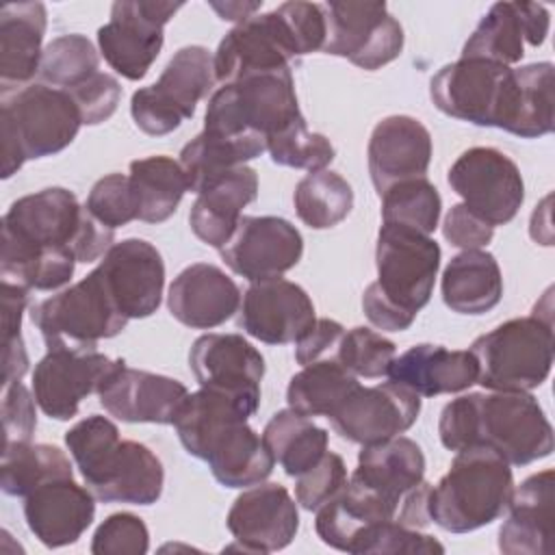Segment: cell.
I'll return each mask as SVG.
<instances>
[{
  "label": "cell",
  "mask_w": 555,
  "mask_h": 555,
  "mask_svg": "<svg viewBox=\"0 0 555 555\" xmlns=\"http://www.w3.org/2000/svg\"><path fill=\"white\" fill-rule=\"evenodd\" d=\"M397 555V553H444V546L427 533H421L418 529L405 527L401 522L386 520L382 525H377L369 538L364 540L360 555Z\"/></svg>",
  "instance_id": "db71d44e"
},
{
  "label": "cell",
  "mask_w": 555,
  "mask_h": 555,
  "mask_svg": "<svg viewBox=\"0 0 555 555\" xmlns=\"http://www.w3.org/2000/svg\"><path fill=\"white\" fill-rule=\"evenodd\" d=\"M429 492H431V483H427L425 479L421 483H416L410 492H405V496L401 499L399 507H397V516L395 520L412 527V529H423L431 522L429 518Z\"/></svg>",
  "instance_id": "91938a15"
},
{
  "label": "cell",
  "mask_w": 555,
  "mask_h": 555,
  "mask_svg": "<svg viewBox=\"0 0 555 555\" xmlns=\"http://www.w3.org/2000/svg\"><path fill=\"white\" fill-rule=\"evenodd\" d=\"M117 442V425L100 414H91L65 431V444L80 475H87Z\"/></svg>",
  "instance_id": "c3c4849f"
},
{
  "label": "cell",
  "mask_w": 555,
  "mask_h": 555,
  "mask_svg": "<svg viewBox=\"0 0 555 555\" xmlns=\"http://www.w3.org/2000/svg\"><path fill=\"white\" fill-rule=\"evenodd\" d=\"M54 479H74L69 457L54 444L11 442L2 447L0 486L9 496H28Z\"/></svg>",
  "instance_id": "60d3db41"
},
{
  "label": "cell",
  "mask_w": 555,
  "mask_h": 555,
  "mask_svg": "<svg viewBox=\"0 0 555 555\" xmlns=\"http://www.w3.org/2000/svg\"><path fill=\"white\" fill-rule=\"evenodd\" d=\"M48 26L41 2H13L0 9V91L30 85L39 74L41 43Z\"/></svg>",
  "instance_id": "1f68e13d"
},
{
  "label": "cell",
  "mask_w": 555,
  "mask_h": 555,
  "mask_svg": "<svg viewBox=\"0 0 555 555\" xmlns=\"http://www.w3.org/2000/svg\"><path fill=\"white\" fill-rule=\"evenodd\" d=\"M150 548V531L137 514H111L93 533V555H143Z\"/></svg>",
  "instance_id": "816d5d0a"
},
{
  "label": "cell",
  "mask_w": 555,
  "mask_h": 555,
  "mask_svg": "<svg viewBox=\"0 0 555 555\" xmlns=\"http://www.w3.org/2000/svg\"><path fill=\"white\" fill-rule=\"evenodd\" d=\"M301 117L291 67L251 74L221 85L206 104L204 130L262 134L264 139Z\"/></svg>",
  "instance_id": "52a82bcc"
},
{
  "label": "cell",
  "mask_w": 555,
  "mask_h": 555,
  "mask_svg": "<svg viewBox=\"0 0 555 555\" xmlns=\"http://www.w3.org/2000/svg\"><path fill=\"white\" fill-rule=\"evenodd\" d=\"M115 230L100 223L63 186H48L15 199L2 217L0 258L46 247H65L78 262H95L113 247Z\"/></svg>",
  "instance_id": "3957f363"
},
{
  "label": "cell",
  "mask_w": 555,
  "mask_h": 555,
  "mask_svg": "<svg viewBox=\"0 0 555 555\" xmlns=\"http://www.w3.org/2000/svg\"><path fill=\"white\" fill-rule=\"evenodd\" d=\"M258 405L260 403L256 401L202 386L199 390L189 392L173 418V427L186 453L202 460L208 442L219 429L234 421H247L256 414Z\"/></svg>",
  "instance_id": "d590c367"
},
{
  "label": "cell",
  "mask_w": 555,
  "mask_h": 555,
  "mask_svg": "<svg viewBox=\"0 0 555 555\" xmlns=\"http://www.w3.org/2000/svg\"><path fill=\"white\" fill-rule=\"evenodd\" d=\"M421 414V397L403 384L358 386L330 416L334 431L358 444H373L408 431Z\"/></svg>",
  "instance_id": "e0dca14e"
},
{
  "label": "cell",
  "mask_w": 555,
  "mask_h": 555,
  "mask_svg": "<svg viewBox=\"0 0 555 555\" xmlns=\"http://www.w3.org/2000/svg\"><path fill=\"white\" fill-rule=\"evenodd\" d=\"M82 479L98 501L152 505L163 494L165 468L150 447L119 440Z\"/></svg>",
  "instance_id": "7402d4cb"
},
{
  "label": "cell",
  "mask_w": 555,
  "mask_h": 555,
  "mask_svg": "<svg viewBox=\"0 0 555 555\" xmlns=\"http://www.w3.org/2000/svg\"><path fill=\"white\" fill-rule=\"evenodd\" d=\"M423 449L412 438L399 434L382 442L362 444L358 453V468L353 470L351 479L399 507L405 492L423 481Z\"/></svg>",
  "instance_id": "d6a6232c"
},
{
  "label": "cell",
  "mask_w": 555,
  "mask_h": 555,
  "mask_svg": "<svg viewBox=\"0 0 555 555\" xmlns=\"http://www.w3.org/2000/svg\"><path fill=\"white\" fill-rule=\"evenodd\" d=\"M219 254L236 275L260 282L291 271L304 256V238L288 219L243 215Z\"/></svg>",
  "instance_id": "2e32d148"
},
{
  "label": "cell",
  "mask_w": 555,
  "mask_h": 555,
  "mask_svg": "<svg viewBox=\"0 0 555 555\" xmlns=\"http://www.w3.org/2000/svg\"><path fill=\"white\" fill-rule=\"evenodd\" d=\"M548 9L538 2H494L462 48L464 59L514 65L525 56V41L542 46L548 35Z\"/></svg>",
  "instance_id": "44dd1931"
},
{
  "label": "cell",
  "mask_w": 555,
  "mask_h": 555,
  "mask_svg": "<svg viewBox=\"0 0 555 555\" xmlns=\"http://www.w3.org/2000/svg\"><path fill=\"white\" fill-rule=\"evenodd\" d=\"M553 321L538 312L509 319L473 340L477 384L499 392H529L553 366Z\"/></svg>",
  "instance_id": "8992f818"
},
{
  "label": "cell",
  "mask_w": 555,
  "mask_h": 555,
  "mask_svg": "<svg viewBox=\"0 0 555 555\" xmlns=\"http://www.w3.org/2000/svg\"><path fill=\"white\" fill-rule=\"evenodd\" d=\"M397 356V347L390 338L371 327H351L343 334L336 349V360L356 377L377 379L388 375V369Z\"/></svg>",
  "instance_id": "7dc6e473"
},
{
  "label": "cell",
  "mask_w": 555,
  "mask_h": 555,
  "mask_svg": "<svg viewBox=\"0 0 555 555\" xmlns=\"http://www.w3.org/2000/svg\"><path fill=\"white\" fill-rule=\"evenodd\" d=\"M301 50L280 9L254 15L236 24L212 54L215 80L221 85L251 74L278 72L291 67Z\"/></svg>",
  "instance_id": "5bb4252c"
},
{
  "label": "cell",
  "mask_w": 555,
  "mask_h": 555,
  "mask_svg": "<svg viewBox=\"0 0 555 555\" xmlns=\"http://www.w3.org/2000/svg\"><path fill=\"white\" fill-rule=\"evenodd\" d=\"M397 516V505L351 479L317 509V535L332 548L360 555L369 533Z\"/></svg>",
  "instance_id": "f1b7e54d"
},
{
  "label": "cell",
  "mask_w": 555,
  "mask_h": 555,
  "mask_svg": "<svg viewBox=\"0 0 555 555\" xmlns=\"http://www.w3.org/2000/svg\"><path fill=\"white\" fill-rule=\"evenodd\" d=\"M514 490L509 464L488 447L455 451V457L429 492V518L451 533L481 529L507 509Z\"/></svg>",
  "instance_id": "277c9868"
},
{
  "label": "cell",
  "mask_w": 555,
  "mask_h": 555,
  "mask_svg": "<svg viewBox=\"0 0 555 555\" xmlns=\"http://www.w3.org/2000/svg\"><path fill=\"white\" fill-rule=\"evenodd\" d=\"M375 264L377 280L364 288L362 310L375 327L403 332L431 299L440 245L416 230L382 223Z\"/></svg>",
  "instance_id": "7a4b0ae2"
},
{
  "label": "cell",
  "mask_w": 555,
  "mask_h": 555,
  "mask_svg": "<svg viewBox=\"0 0 555 555\" xmlns=\"http://www.w3.org/2000/svg\"><path fill=\"white\" fill-rule=\"evenodd\" d=\"M95 516V496L74 479H54L24 496L30 533L48 548L78 542Z\"/></svg>",
  "instance_id": "4316f807"
},
{
  "label": "cell",
  "mask_w": 555,
  "mask_h": 555,
  "mask_svg": "<svg viewBox=\"0 0 555 555\" xmlns=\"http://www.w3.org/2000/svg\"><path fill=\"white\" fill-rule=\"evenodd\" d=\"M366 156L371 182L382 195L401 180L425 178L431 160V134L416 117L388 115L373 128Z\"/></svg>",
  "instance_id": "d4e9b609"
},
{
  "label": "cell",
  "mask_w": 555,
  "mask_h": 555,
  "mask_svg": "<svg viewBox=\"0 0 555 555\" xmlns=\"http://www.w3.org/2000/svg\"><path fill=\"white\" fill-rule=\"evenodd\" d=\"M189 366L199 386L260 403L264 358L241 334H204L195 338L189 351Z\"/></svg>",
  "instance_id": "603a6c76"
},
{
  "label": "cell",
  "mask_w": 555,
  "mask_h": 555,
  "mask_svg": "<svg viewBox=\"0 0 555 555\" xmlns=\"http://www.w3.org/2000/svg\"><path fill=\"white\" fill-rule=\"evenodd\" d=\"M262 152H267V139L262 134H217L202 130L182 147L178 163L189 191L199 193L219 176L243 167Z\"/></svg>",
  "instance_id": "8d00e7d4"
},
{
  "label": "cell",
  "mask_w": 555,
  "mask_h": 555,
  "mask_svg": "<svg viewBox=\"0 0 555 555\" xmlns=\"http://www.w3.org/2000/svg\"><path fill=\"white\" fill-rule=\"evenodd\" d=\"M442 301L457 314H486L503 297V275L486 249H462L442 271Z\"/></svg>",
  "instance_id": "e575fe53"
},
{
  "label": "cell",
  "mask_w": 555,
  "mask_h": 555,
  "mask_svg": "<svg viewBox=\"0 0 555 555\" xmlns=\"http://www.w3.org/2000/svg\"><path fill=\"white\" fill-rule=\"evenodd\" d=\"M444 449L488 447L509 466L551 455L553 427L529 392H468L449 401L438 421Z\"/></svg>",
  "instance_id": "6da1fadb"
},
{
  "label": "cell",
  "mask_w": 555,
  "mask_h": 555,
  "mask_svg": "<svg viewBox=\"0 0 555 555\" xmlns=\"http://www.w3.org/2000/svg\"><path fill=\"white\" fill-rule=\"evenodd\" d=\"M72 95V100L78 106V113L82 117V126H98L113 117L117 111V104L121 100V85L115 76L98 72L85 82L63 89Z\"/></svg>",
  "instance_id": "f5cc1de1"
},
{
  "label": "cell",
  "mask_w": 555,
  "mask_h": 555,
  "mask_svg": "<svg viewBox=\"0 0 555 555\" xmlns=\"http://www.w3.org/2000/svg\"><path fill=\"white\" fill-rule=\"evenodd\" d=\"M98 72L100 54L85 35H61L43 48L39 76L50 87L72 89Z\"/></svg>",
  "instance_id": "f6af8a7d"
},
{
  "label": "cell",
  "mask_w": 555,
  "mask_h": 555,
  "mask_svg": "<svg viewBox=\"0 0 555 555\" xmlns=\"http://www.w3.org/2000/svg\"><path fill=\"white\" fill-rule=\"evenodd\" d=\"M262 440L288 477L301 475L327 451V431L291 408L278 410L269 418Z\"/></svg>",
  "instance_id": "f35d334b"
},
{
  "label": "cell",
  "mask_w": 555,
  "mask_h": 555,
  "mask_svg": "<svg viewBox=\"0 0 555 555\" xmlns=\"http://www.w3.org/2000/svg\"><path fill=\"white\" fill-rule=\"evenodd\" d=\"M119 312L130 319L154 314L163 299L165 262L145 238L113 243L95 267Z\"/></svg>",
  "instance_id": "ac0fdd59"
},
{
  "label": "cell",
  "mask_w": 555,
  "mask_h": 555,
  "mask_svg": "<svg viewBox=\"0 0 555 555\" xmlns=\"http://www.w3.org/2000/svg\"><path fill=\"white\" fill-rule=\"evenodd\" d=\"M516 95L514 111L505 132L520 139H538L553 132L555 126V72L553 63H529L514 69Z\"/></svg>",
  "instance_id": "b9f144b4"
},
{
  "label": "cell",
  "mask_w": 555,
  "mask_h": 555,
  "mask_svg": "<svg viewBox=\"0 0 555 555\" xmlns=\"http://www.w3.org/2000/svg\"><path fill=\"white\" fill-rule=\"evenodd\" d=\"M442 234L453 247L481 249L492 241L494 228L490 223H486L481 217H477L464 204H455V206H451V210L444 217Z\"/></svg>",
  "instance_id": "9f6ffc18"
},
{
  "label": "cell",
  "mask_w": 555,
  "mask_h": 555,
  "mask_svg": "<svg viewBox=\"0 0 555 555\" xmlns=\"http://www.w3.org/2000/svg\"><path fill=\"white\" fill-rule=\"evenodd\" d=\"M212 477L225 488H249L264 481L273 470V455L262 436L247 421H234L219 429L204 451Z\"/></svg>",
  "instance_id": "836d02e7"
},
{
  "label": "cell",
  "mask_w": 555,
  "mask_h": 555,
  "mask_svg": "<svg viewBox=\"0 0 555 555\" xmlns=\"http://www.w3.org/2000/svg\"><path fill=\"white\" fill-rule=\"evenodd\" d=\"M210 7L219 13L221 20L241 24L254 17V13L260 9V2H210Z\"/></svg>",
  "instance_id": "6125c7cd"
},
{
  "label": "cell",
  "mask_w": 555,
  "mask_h": 555,
  "mask_svg": "<svg viewBox=\"0 0 555 555\" xmlns=\"http://www.w3.org/2000/svg\"><path fill=\"white\" fill-rule=\"evenodd\" d=\"M28 304V288L2 280V343L22 336V314Z\"/></svg>",
  "instance_id": "680465c9"
},
{
  "label": "cell",
  "mask_w": 555,
  "mask_h": 555,
  "mask_svg": "<svg viewBox=\"0 0 555 555\" xmlns=\"http://www.w3.org/2000/svg\"><path fill=\"white\" fill-rule=\"evenodd\" d=\"M345 483H347L345 460L334 451H325L308 470L297 475L295 499L304 509L317 512L336 492H340Z\"/></svg>",
  "instance_id": "f907efd6"
},
{
  "label": "cell",
  "mask_w": 555,
  "mask_h": 555,
  "mask_svg": "<svg viewBox=\"0 0 555 555\" xmlns=\"http://www.w3.org/2000/svg\"><path fill=\"white\" fill-rule=\"evenodd\" d=\"M85 208L104 225L117 230L137 219V206L130 189V178L124 173H108L100 178L85 202Z\"/></svg>",
  "instance_id": "681fc988"
},
{
  "label": "cell",
  "mask_w": 555,
  "mask_h": 555,
  "mask_svg": "<svg viewBox=\"0 0 555 555\" xmlns=\"http://www.w3.org/2000/svg\"><path fill=\"white\" fill-rule=\"evenodd\" d=\"M128 178L137 219L145 223L167 221L189 191L180 163L165 154L132 160Z\"/></svg>",
  "instance_id": "74e56055"
},
{
  "label": "cell",
  "mask_w": 555,
  "mask_h": 555,
  "mask_svg": "<svg viewBox=\"0 0 555 555\" xmlns=\"http://www.w3.org/2000/svg\"><path fill=\"white\" fill-rule=\"evenodd\" d=\"M82 117L63 89L30 82L2 93V178H11L26 160L63 152L78 134Z\"/></svg>",
  "instance_id": "5b68a950"
},
{
  "label": "cell",
  "mask_w": 555,
  "mask_h": 555,
  "mask_svg": "<svg viewBox=\"0 0 555 555\" xmlns=\"http://www.w3.org/2000/svg\"><path fill=\"white\" fill-rule=\"evenodd\" d=\"M4 345L2 351V388L15 382H22L24 373L28 371V351L22 336H15Z\"/></svg>",
  "instance_id": "94428289"
},
{
  "label": "cell",
  "mask_w": 555,
  "mask_h": 555,
  "mask_svg": "<svg viewBox=\"0 0 555 555\" xmlns=\"http://www.w3.org/2000/svg\"><path fill=\"white\" fill-rule=\"evenodd\" d=\"M30 319L48 349H98L102 338L121 334L128 323L95 269L33 306Z\"/></svg>",
  "instance_id": "ba28073f"
},
{
  "label": "cell",
  "mask_w": 555,
  "mask_h": 555,
  "mask_svg": "<svg viewBox=\"0 0 555 555\" xmlns=\"http://www.w3.org/2000/svg\"><path fill=\"white\" fill-rule=\"evenodd\" d=\"M555 473L529 475L514 486L507 516L499 529V551L505 555H548L555 518Z\"/></svg>",
  "instance_id": "83f0119b"
},
{
  "label": "cell",
  "mask_w": 555,
  "mask_h": 555,
  "mask_svg": "<svg viewBox=\"0 0 555 555\" xmlns=\"http://www.w3.org/2000/svg\"><path fill=\"white\" fill-rule=\"evenodd\" d=\"M267 152L275 165L306 169L308 173L325 169L336 156L332 141L321 132L308 130L304 115L267 137Z\"/></svg>",
  "instance_id": "bcb514c9"
},
{
  "label": "cell",
  "mask_w": 555,
  "mask_h": 555,
  "mask_svg": "<svg viewBox=\"0 0 555 555\" xmlns=\"http://www.w3.org/2000/svg\"><path fill=\"white\" fill-rule=\"evenodd\" d=\"M256 197V169L243 165L219 176L197 193V199L191 206L189 223L193 234L202 243L221 249L236 230L238 219L243 217V208Z\"/></svg>",
  "instance_id": "4dcf8cb0"
},
{
  "label": "cell",
  "mask_w": 555,
  "mask_h": 555,
  "mask_svg": "<svg viewBox=\"0 0 555 555\" xmlns=\"http://www.w3.org/2000/svg\"><path fill=\"white\" fill-rule=\"evenodd\" d=\"M317 321L310 295L295 282H251L238 306V327L264 345L297 343Z\"/></svg>",
  "instance_id": "ffe728a7"
},
{
  "label": "cell",
  "mask_w": 555,
  "mask_h": 555,
  "mask_svg": "<svg viewBox=\"0 0 555 555\" xmlns=\"http://www.w3.org/2000/svg\"><path fill=\"white\" fill-rule=\"evenodd\" d=\"M360 386L336 358L319 360L295 373L286 388V403L304 416L330 418L336 408Z\"/></svg>",
  "instance_id": "ab89813d"
},
{
  "label": "cell",
  "mask_w": 555,
  "mask_h": 555,
  "mask_svg": "<svg viewBox=\"0 0 555 555\" xmlns=\"http://www.w3.org/2000/svg\"><path fill=\"white\" fill-rule=\"evenodd\" d=\"M35 395L22 384L15 382L2 388V434L4 444L11 442H30L37 429Z\"/></svg>",
  "instance_id": "11a10c76"
},
{
  "label": "cell",
  "mask_w": 555,
  "mask_h": 555,
  "mask_svg": "<svg viewBox=\"0 0 555 555\" xmlns=\"http://www.w3.org/2000/svg\"><path fill=\"white\" fill-rule=\"evenodd\" d=\"M451 189L492 228L509 223L522 206L525 182L518 165L496 147H470L449 167Z\"/></svg>",
  "instance_id": "4fadbf2b"
},
{
  "label": "cell",
  "mask_w": 555,
  "mask_h": 555,
  "mask_svg": "<svg viewBox=\"0 0 555 555\" xmlns=\"http://www.w3.org/2000/svg\"><path fill=\"white\" fill-rule=\"evenodd\" d=\"M228 531L245 553L286 548L299 529V512L291 492L280 483H256L243 490L225 516Z\"/></svg>",
  "instance_id": "d6986e66"
},
{
  "label": "cell",
  "mask_w": 555,
  "mask_h": 555,
  "mask_svg": "<svg viewBox=\"0 0 555 555\" xmlns=\"http://www.w3.org/2000/svg\"><path fill=\"white\" fill-rule=\"evenodd\" d=\"M323 52L375 72L403 50V28L386 2H325Z\"/></svg>",
  "instance_id": "8fae6325"
},
{
  "label": "cell",
  "mask_w": 555,
  "mask_h": 555,
  "mask_svg": "<svg viewBox=\"0 0 555 555\" xmlns=\"http://www.w3.org/2000/svg\"><path fill=\"white\" fill-rule=\"evenodd\" d=\"M345 327L334 319H317L306 334L295 343V360L301 366H308L319 360L336 356Z\"/></svg>",
  "instance_id": "6f0895ef"
},
{
  "label": "cell",
  "mask_w": 555,
  "mask_h": 555,
  "mask_svg": "<svg viewBox=\"0 0 555 555\" xmlns=\"http://www.w3.org/2000/svg\"><path fill=\"white\" fill-rule=\"evenodd\" d=\"M241 291L219 267L193 262L171 282L167 308L176 321L191 330H212L238 312Z\"/></svg>",
  "instance_id": "484cf974"
},
{
  "label": "cell",
  "mask_w": 555,
  "mask_h": 555,
  "mask_svg": "<svg viewBox=\"0 0 555 555\" xmlns=\"http://www.w3.org/2000/svg\"><path fill=\"white\" fill-rule=\"evenodd\" d=\"M382 223L403 225L421 234L438 228L442 199L427 178H410L388 186L382 195Z\"/></svg>",
  "instance_id": "ee69618b"
},
{
  "label": "cell",
  "mask_w": 555,
  "mask_h": 555,
  "mask_svg": "<svg viewBox=\"0 0 555 555\" xmlns=\"http://www.w3.org/2000/svg\"><path fill=\"white\" fill-rule=\"evenodd\" d=\"M121 364L124 358L113 360L98 349H48L33 371L35 401L46 416L69 421Z\"/></svg>",
  "instance_id": "9a60e30c"
},
{
  "label": "cell",
  "mask_w": 555,
  "mask_h": 555,
  "mask_svg": "<svg viewBox=\"0 0 555 555\" xmlns=\"http://www.w3.org/2000/svg\"><path fill=\"white\" fill-rule=\"evenodd\" d=\"M212 80L210 50L204 46L180 48L154 85L132 93L130 115L134 126L150 137L173 132L184 119L193 117L197 102L206 98Z\"/></svg>",
  "instance_id": "30bf717a"
},
{
  "label": "cell",
  "mask_w": 555,
  "mask_h": 555,
  "mask_svg": "<svg viewBox=\"0 0 555 555\" xmlns=\"http://www.w3.org/2000/svg\"><path fill=\"white\" fill-rule=\"evenodd\" d=\"M297 217L312 230H330L353 208V189L336 171L319 169L304 176L293 193Z\"/></svg>",
  "instance_id": "7bdbcfd3"
},
{
  "label": "cell",
  "mask_w": 555,
  "mask_h": 555,
  "mask_svg": "<svg viewBox=\"0 0 555 555\" xmlns=\"http://www.w3.org/2000/svg\"><path fill=\"white\" fill-rule=\"evenodd\" d=\"M182 9V2L119 0L111 7V20L98 28V48L104 61L126 80H141L165 43V24Z\"/></svg>",
  "instance_id": "7c38bea8"
},
{
  "label": "cell",
  "mask_w": 555,
  "mask_h": 555,
  "mask_svg": "<svg viewBox=\"0 0 555 555\" xmlns=\"http://www.w3.org/2000/svg\"><path fill=\"white\" fill-rule=\"evenodd\" d=\"M516 95L514 69L483 59L460 56L429 80V98L444 115L486 128L507 130Z\"/></svg>",
  "instance_id": "9c48e42d"
},
{
  "label": "cell",
  "mask_w": 555,
  "mask_h": 555,
  "mask_svg": "<svg viewBox=\"0 0 555 555\" xmlns=\"http://www.w3.org/2000/svg\"><path fill=\"white\" fill-rule=\"evenodd\" d=\"M388 377L408 386L418 397L462 392L477 384V360L468 349L421 343L395 356Z\"/></svg>",
  "instance_id": "f546056e"
},
{
  "label": "cell",
  "mask_w": 555,
  "mask_h": 555,
  "mask_svg": "<svg viewBox=\"0 0 555 555\" xmlns=\"http://www.w3.org/2000/svg\"><path fill=\"white\" fill-rule=\"evenodd\" d=\"M98 397L102 408L124 423L173 425L189 390L173 377L130 369L124 362L104 382Z\"/></svg>",
  "instance_id": "cb8c5ba5"
}]
</instances>
